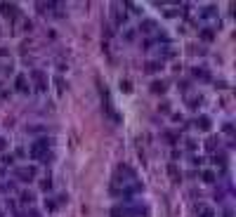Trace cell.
Wrapping results in <instances>:
<instances>
[{"mask_svg": "<svg viewBox=\"0 0 236 217\" xmlns=\"http://www.w3.org/2000/svg\"><path fill=\"white\" fill-rule=\"evenodd\" d=\"M31 154H33V158H47V139L45 137H40L38 142L31 144Z\"/></svg>", "mask_w": 236, "mask_h": 217, "instance_id": "obj_1", "label": "cell"}, {"mask_svg": "<svg viewBox=\"0 0 236 217\" xmlns=\"http://www.w3.org/2000/svg\"><path fill=\"white\" fill-rule=\"evenodd\" d=\"M203 180L206 182H215V175H213V172H203Z\"/></svg>", "mask_w": 236, "mask_h": 217, "instance_id": "obj_5", "label": "cell"}, {"mask_svg": "<svg viewBox=\"0 0 236 217\" xmlns=\"http://www.w3.org/2000/svg\"><path fill=\"white\" fill-rule=\"evenodd\" d=\"M2 146H5V139H0V149H2Z\"/></svg>", "mask_w": 236, "mask_h": 217, "instance_id": "obj_11", "label": "cell"}, {"mask_svg": "<svg viewBox=\"0 0 236 217\" xmlns=\"http://www.w3.org/2000/svg\"><path fill=\"white\" fill-rule=\"evenodd\" d=\"M21 201H24V203H31V201H33V196H31V194H21Z\"/></svg>", "mask_w": 236, "mask_h": 217, "instance_id": "obj_9", "label": "cell"}, {"mask_svg": "<svg viewBox=\"0 0 236 217\" xmlns=\"http://www.w3.org/2000/svg\"><path fill=\"white\" fill-rule=\"evenodd\" d=\"M158 90H161V92L165 90V85H163V83H154V92H158Z\"/></svg>", "mask_w": 236, "mask_h": 217, "instance_id": "obj_8", "label": "cell"}, {"mask_svg": "<svg viewBox=\"0 0 236 217\" xmlns=\"http://www.w3.org/2000/svg\"><path fill=\"white\" fill-rule=\"evenodd\" d=\"M33 168H21V170H19V180H24V182H31L33 180Z\"/></svg>", "mask_w": 236, "mask_h": 217, "instance_id": "obj_2", "label": "cell"}, {"mask_svg": "<svg viewBox=\"0 0 236 217\" xmlns=\"http://www.w3.org/2000/svg\"><path fill=\"white\" fill-rule=\"evenodd\" d=\"M201 217H213V210H210V208H206L203 212H201Z\"/></svg>", "mask_w": 236, "mask_h": 217, "instance_id": "obj_10", "label": "cell"}, {"mask_svg": "<svg viewBox=\"0 0 236 217\" xmlns=\"http://www.w3.org/2000/svg\"><path fill=\"white\" fill-rule=\"evenodd\" d=\"M196 127H201V130H208V127H210V120L203 116L201 120H196Z\"/></svg>", "mask_w": 236, "mask_h": 217, "instance_id": "obj_3", "label": "cell"}, {"mask_svg": "<svg viewBox=\"0 0 236 217\" xmlns=\"http://www.w3.org/2000/svg\"><path fill=\"white\" fill-rule=\"evenodd\" d=\"M163 66V62L161 64H146V71H156V69H161Z\"/></svg>", "mask_w": 236, "mask_h": 217, "instance_id": "obj_4", "label": "cell"}, {"mask_svg": "<svg viewBox=\"0 0 236 217\" xmlns=\"http://www.w3.org/2000/svg\"><path fill=\"white\" fill-rule=\"evenodd\" d=\"M142 28H144V31H154V21H144V26H142Z\"/></svg>", "mask_w": 236, "mask_h": 217, "instance_id": "obj_7", "label": "cell"}, {"mask_svg": "<svg viewBox=\"0 0 236 217\" xmlns=\"http://www.w3.org/2000/svg\"><path fill=\"white\" fill-rule=\"evenodd\" d=\"M201 38H203V40H213V33H210V31H201Z\"/></svg>", "mask_w": 236, "mask_h": 217, "instance_id": "obj_6", "label": "cell"}]
</instances>
